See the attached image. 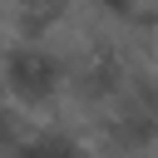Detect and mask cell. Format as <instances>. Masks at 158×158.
Listing matches in <instances>:
<instances>
[{
  "mask_svg": "<svg viewBox=\"0 0 158 158\" xmlns=\"http://www.w3.org/2000/svg\"><path fill=\"white\" fill-rule=\"evenodd\" d=\"M69 84V59L49 40H15L0 49V99L15 109H49Z\"/></svg>",
  "mask_w": 158,
  "mask_h": 158,
  "instance_id": "cell-1",
  "label": "cell"
},
{
  "mask_svg": "<svg viewBox=\"0 0 158 158\" xmlns=\"http://www.w3.org/2000/svg\"><path fill=\"white\" fill-rule=\"evenodd\" d=\"M5 158H94L89 143L64 128V123H40V128H20V138L10 143Z\"/></svg>",
  "mask_w": 158,
  "mask_h": 158,
  "instance_id": "cell-2",
  "label": "cell"
},
{
  "mask_svg": "<svg viewBox=\"0 0 158 158\" xmlns=\"http://www.w3.org/2000/svg\"><path fill=\"white\" fill-rule=\"evenodd\" d=\"M94 5H99V15H109L114 25H123V20H133V10L143 0H94Z\"/></svg>",
  "mask_w": 158,
  "mask_h": 158,
  "instance_id": "cell-3",
  "label": "cell"
},
{
  "mask_svg": "<svg viewBox=\"0 0 158 158\" xmlns=\"http://www.w3.org/2000/svg\"><path fill=\"white\" fill-rule=\"evenodd\" d=\"M104 158H109V153H104Z\"/></svg>",
  "mask_w": 158,
  "mask_h": 158,
  "instance_id": "cell-4",
  "label": "cell"
}]
</instances>
